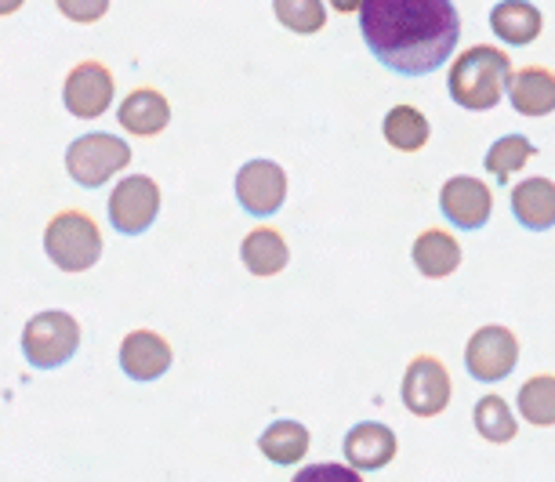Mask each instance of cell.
I'll use <instances>...</instances> for the list:
<instances>
[{
	"instance_id": "8fae6325",
	"label": "cell",
	"mask_w": 555,
	"mask_h": 482,
	"mask_svg": "<svg viewBox=\"0 0 555 482\" xmlns=\"http://www.w3.org/2000/svg\"><path fill=\"white\" fill-rule=\"evenodd\" d=\"M439 207H443L447 222L465 229V233H476L490 222V211H494V196H490V185H483L473 174H457L447 178V185L439 188Z\"/></svg>"
},
{
	"instance_id": "ba28073f",
	"label": "cell",
	"mask_w": 555,
	"mask_h": 482,
	"mask_svg": "<svg viewBox=\"0 0 555 482\" xmlns=\"http://www.w3.org/2000/svg\"><path fill=\"white\" fill-rule=\"evenodd\" d=\"M236 200L247 214L269 218L287 200V174L272 160H247L236 171Z\"/></svg>"
},
{
	"instance_id": "f1b7e54d",
	"label": "cell",
	"mask_w": 555,
	"mask_h": 482,
	"mask_svg": "<svg viewBox=\"0 0 555 482\" xmlns=\"http://www.w3.org/2000/svg\"><path fill=\"white\" fill-rule=\"evenodd\" d=\"M23 4H26V0H0V15H15Z\"/></svg>"
},
{
	"instance_id": "83f0119b",
	"label": "cell",
	"mask_w": 555,
	"mask_h": 482,
	"mask_svg": "<svg viewBox=\"0 0 555 482\" xmlns=\"http://www.w3.org/2000/svg\"><path fill=\"white\" fill-rule=\"evenodd\" d=\"M331 8H334V12H341V15H352V12H360V8H363V0H331Z\"/></svg>"
},
{
	"instance_id": "6da1fadb",
	"label": "cell",
	"mask_w": 555,
	"mask_h": 482,
	"mask_svg": "<svg viewBox=\"0 0 555 482\" xmlns=\"http://www.w3.org/2000/svg\"><path fill=\"white\" fill-rule=\"evenodd\" d=\"M360 34L385 69L425 77L454 55L461 15L454 0H363Z\"/></svg>"
},
{
	"instance_id": "9c48e42d",
	"label": "cell",
	"mask_w": 555,
	"mask_h": 482,
	"mask_svg": "<svg viewBox=\"0 0 555 482\" xmlns=\"http://www.w3.org/2000/svg\"><path fill=\"white\" fill-rule=\"evenodd\" d=\"M403 406L414 417H436L450 403V374L436 355H417L403 374Z\"/></svg>"
},
{
	"instance_id": "e0dca14e",
	"label": "cell",
	"mask_w": 555,
	"mask_h": 482,
	"mask_svg": "<svg viewBox=\"0 0 555 482\" xmlns=\"http://www.w3.org/2000/svg\"><path fill=\"white\" fill-rule=\"evenodd\" d=\"M541 26H544V18L530 0H501V4H494V12H490V29H494V37L505 40V44H516V48L538 40Z\"/></svg>"
},
{
	"instance_id": "4316f807",
	"label": "cell",
	"mask_w": 555,
	"mask_h": 482,
	"mask_svg": "<svg viewBox=\"0 0 555 482\" xmlns=\"http://www.w3.org/2000/svg\"><path fill=\"white\" fill-rule=\"evenodd\" d=\"M356 482V468H341V465H312L298 476V482Z\"/></svg>"
},
{
	"instance_id": "ffe728a7",
	"label": "cell",
	"mask_w": 555,
	"mask_h": 482,
	"mask_svg": "<svg viewBox=\"0 0 555 482\" xmlns=\"http://www.w3.org/2000/svg\"><path fill=\"white\" fill-rule=\"evenodd\" d=\"M258 450L272 460V465L291 468L309 454V428L298 421H276L261 432Z\"/></svg>"
},
{
	"instance_id": "277c9868",
	"label": "cell",
	"mask_w": 555,
	"mask_h": 482,
	"mask_svg": "<svg viewBox=\"0 0 555 482\" xmlns=\"http://www.w3.org/2000/svg\"><path fill=\"white\" fill-rule=\"evenodd\" d=\"M131 145L120 134L91 131L80 134L77 142H69L66 149V171L80 188H99L106 185L113 174H120L131 164Z\"/></svg>"
},
{
	"instance_id": "8992f818",
	"label": "cell",
	"mask_w": 555,
	"mask_h": 482,
	"mask_svg": "<svg viewBox=\"0 0 555 482\" xmlns=\"http://www.w3.org/2000/svg\"><path fill=\"white\" fill-rule=\"evenodd\" d=\"M160 214V185L150 174H128L109 193V222L120 236H142Z\"/></svg>"
},
{
	"instance_id": "44dd1931",
	"label": "cell",
	"mask_w": 555,
	"mask_h": 482,
	"mask_svg": "<svg viewBox=\"0 0 555 482\" xmlns=\"http://www.w3.org/2000/svg\"><path fill=\"white\" fill-rule=\"evenodd\" d=\"M382 134H385V142H389L392 149L417 153V149H425V145H428V134H433V128H428V117L422 109L396 106V109H389V117H385Z\"/></svg>"
},
{
	"instance_id": "4fadbf2b",
	"label": "cell",
	"mask_w": 555,
	"mask_h": 482,
	"mask_svg": "<svg viewBox=\"0 0 555 482\" xmlns=\"http://www.w3.org/2000/svg\"><path fill=\"white\" fill-rule=\"evenodd\" d=\"M345 460L356 471H378L396 457V432L382 421H360L345 435Z\"/></svg>"
},
{
	"instance_id": "5bb4252c",
	"label": "cell",
	"mask_w": 555,
	"mask_h": 482,
	"mask_svg": "<svg viewBox=\"0 0 555 482\" xmlns=\"http://www.w3.org/2000/svg\"><path fill=\"white\" fill-rule=\"evenodd\" d=\"M117 117H120V128H128V134L153 139V134H160L167 123H171V102L156 88H139L120 102Z\"/></svg>"
},
{
	"instance_id": "d4e9b609",
	"label": "cell",
	"mask_w": 555,
	"mask_h": 482,
	"mask_svg": "<svg viewBox=\"0 0 555 482\" xmlns=\"http://www.w3.org/2000/svg\"><path fill=\"white\" fill-rule=\"evenodd\" d=\"M272 15H276V23L284 29L301 37H312L327 26V8H323V0H272Z\"/></svg>"
},
{
	"instance_id": "7c38bea8",
	"label": "cell",
	"mask_w": 555,
	"mask_h": 482,
	"mask_svg": "<svg viewBox=\"0 0 555 482\" xmlns=\"http://www.w3.org/2000/svg\"><path fill=\"white\" fill-rule=\"evenodd\" d=\"M171 344H167L156 330H131L120 344V370L131 381H156L171 370Z\"/></svg>"
},
{
	"instance_id": "52a82bcc",
	"label": "cell",
	"mask_w": 555,
	"mask_h": 482,
	"mask_svg": "<svg viewBox=\"0 0 555 482\" xmlns=\"http://www.w3.org/2000/svg\"><path fill=\"white\" fill-rule=\"evenodd\" d=\"M516 363H519L516 334H512L508 327H498V323H490V327L476 330L473 338H468V344H465L468 374H473L476 381H483V385L505 381V377L516 370Z\"/></svg>"
},
{
	"instance_id": "5b68a950",
	"label": "cell",
	"mask_w": 555,
	"mask_h": 482,
	"mask_svg": "<svg viewBox=\"0 0 555 482\" xmlns=\"http://www.w3.org/2000/svg\"><path fill=\"white\" fill-rule=\"evenodd\" d=\"M80 349V323L69 312H40L23 327V355L37 370H59Z\"/></svg>"
},
{
	"instance_id": "30bf717a",
	"label": "cell",
	"mask_w": 555,
	"mask_h": 482,
	"mask_svg": "<svg viewBox=\"0 0 555 482\" xmlns=\"http://www.w3.org/2000/svg\"><path fill=\"white\" fill-rule=\"evenodd\" d=\"M113 73L102 62H80L77 69H69L66 83H62V102L77 120H95L113 106Z\"/></svg>"
},
{
	"instance_id": "603a6c76",
	"label": "cell",
	"mask_w": 555,
	"mask_h": 482,
	"mask_svg": "<svg viewBox=\"0 0 555 482\" xmlns=\"http://www.w3.org/2000/svg\"><path fill=\"white\" fill-rule=\"evenodd\" d=\"M530 156H538V149H533L530 139H522V134H505V139H498L494 145H490L483 164H487L490 178L505 185L508 178L519 171V167L530 164Z\"/></svg>"
},
{
	"instance_id": "7a4b0ae2",
	"label": "cell",
	"mask_w": 555,
	"mask_h": 482,
	"mask_svg": "<svg viewBox=\"0 0 555 482\" xmlns=\"http://www.w3.org/2000/svg\"><path fill=\"white\" fill-rule=\"evenodd\" d=\"M512 80V58L494 44H476L465 55H457L454 69H450V99L461 109L487 113L494 109L508 94Z\"/></svg>"
},
{
	"instance_id": "3957f363",
	"label": "cell",
	"mask_w": 555,
	"mask_h": 482,
	"mask_svg": "<svg viewBox=\"0 0 555 482\" xmlns=\"http://www.w3.org/2000/svg\"><path fill=\"white\" fill-rule=\"evenodd\" d=\"M44 255L62 272H88L102 258V233L83 211H62L44 225Z\"/></svg>"
},
{
	"instance_id": "9a60e30c",
	"label": "cell",
	"mask_w": 555,
	"mask_h": 482,
	"mask_svg": "<svg viewBox=\"0 0 555 482\" xmlns=\"http://www.w3.org/2000/svg\"><path fill=\"white\" fill-rule=\"evenodd\" d=\"M512 109L522 117H548L555 113V73L544 66H527L508 80Z\"/></svg>"
},
{
	"instance_id": "2e32d148",
	"label": "cell",
	"mask_w": 555,
	"mask_h": 482,
	"mask_svg": "<svg viewBox=\"0 0 555 482\" xmlns=\"http://www.w3.org/2000/svg\"><path fill=\"white\" fill-rule=\"evenodd\" d=\"M512 211L530 233H548L555 225V182L552 178H527L512 188Z\"/></svg>"
},
{
	"instance_id": "ac0fdd59",
	"label": "cell",
	"mask_w": 555,
	"mask_h": 482,
	"mask_svg": "<svg viewBox=\"0 0 555 482\" xmlns=\"http://www.w3.org/2000/svg\"><path fill=\"white\" fill-rule=\"evenodd\" d=\"M414 265L425 279H447L461 265V244L443 229H425L414 239Z\"/></svg>"
},
{
	"instance_id": "7402d4cb",
	"label": "cell",
	"mask_w": 555,
	"mask_h": 482,
	"mask_svg": "<svg viewBox=\"0 0 555 482\" xmlns=\"http://www.w3.org/2000/svg\"><path fill=\"white\" fill-rule=\"evenodd\" d=\"M473 421H476V432L487 439V443H512L519 432V421L516 414L508 411V403L501 395H483L473 411Z\"/></svg>"
},
{
	"instance_id": "d6986e66",
	"label": "cell",
	"mask_w": 555,
	"mask_h": 482,
	"mask_svg": "<svg viewBox=\"0 0 555 482\" xmlns=\"http://www.w3.org/2000/svg\"><path fill=\"white\" fill-rule=\"evenodd\" d=\"M240 258L250 276H276V272L287 269L291 261V250H287V239L276 233V229H250L240 244Z\"/></svg>"
},
{
	"instance_id": "cb8c5ba5",
	"label": "cell",
	"mask_w": 555,
	"mask_h": 482,
	"mask_svg": "<svg viewBox=\"0 0 555 482\" xmlns=\"http://www.w3.org/2000/svg\"><path fill=\"white\" fill-rule=\"evenodd\" d=\"M519 417H527L530 425L538 428H552L555 425V377L552 374H538L530 377L519 389Z\"/></svg>"
},
{
	"instance_id": "484cf974",
	"label": "cell",
	"mask_w": 555,
	"mask_h": 482,
	"mask_svg": "<svg viewBox=\"0 0 555 482\" xmlns=\"http://www.w3.org/2000/svg\"><path fill=\"white\" fill-rule=\"evenodd\" d=\"M55 4L69 23H80V26L99 23V18L109 12V0H55Z\"/></svg>"
}]
</instances>
